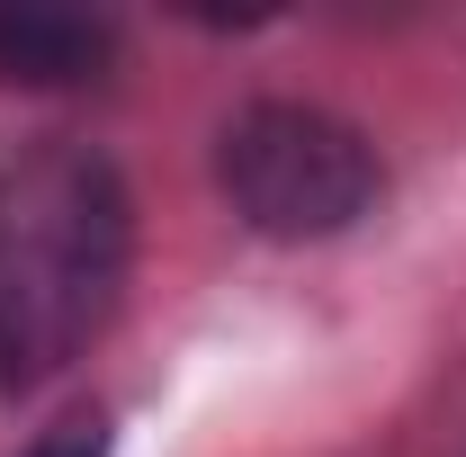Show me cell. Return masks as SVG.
Here are the masks:
<instances>
[{"label": "cell", "mask_w": 466, "mask_h": 457, "mask_svg": "<svg viewBox=\"0 0 466 457\" xmlns=\"http://www.w3.org/2000/svg\"><path fill=\"white\" fill-rule=\"evenodd\" d=\"M126 233V188L90 144H36L0 171V377H55L99 341Z\"/></svg>", "instance_id": "cell-1"}, {"label": "cell", "mask_w": 466, "mask_h": 457, "mask_svg": "<svg viewBox=\"0 0 466 457\" xmlns=\"http://www.w3.org/2000/svg\"><path fill=\"white\" fill-rule=\"evenodd\" d=\"M225 188L233 207L279 242H323L368 216L377 144L323 108H251L225 126Z\"/></svg>", "instance_id": "cell-2"}, {"label": "cell", "mask_w": 466, "mask_h": 457, "mask_svg": "<svg viewBox=\"0 0 466 457\" xmlns=\"http://www.w3.org/2000/svg\"><path fill=\"white\" fill-rule=\"evenodd\" d=\"M116 55V27L90 9H0V81L27 90H81Z\"/></svg>", "instance_id": "cell-3"}, {"label": "cell", "mask_w": 466, "mask_h": 457, "mask_svg": "<svg viewBox=\"0 0 466 457\" xmlns=\"http://www.w3.org/2000/svg\"><path fill=\"white\" fill-rule=\"evenodd\" d=\"M27 457H108V421L90 412V421H63V431H46Z\"/></svg>", "instance_id": "cell-4"}]
</instances>
